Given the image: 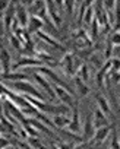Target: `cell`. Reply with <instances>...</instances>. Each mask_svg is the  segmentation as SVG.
<instances>
[{"instance_id":"f546056e","label":"cell","mask_w":120,"mask_h":149,"mask_svg":"<svg viewBox=\"0 0 120 149\" xmlns=\"http://www.w3.org/2000/svg\"><path fill=\"white\" fill-rule=\"evenodd\" d=\"M12 2H13V0H0V10H2V13L10 6Z\"/></svg>"},{"instance_id":"836d02e7","label":"cell","mask_w":120,"mask_h":149,"mask_svg":"<svg viewBox=\"0 0 120 149\" xmlns=\"http://www.w3.org/2000/svg\"><path fill=\"white\" fill-rule=\"evenodd\" d=\"M18 2H19V3H22L24 6H27V8H31V6L34 5L35 0H18Z\"/></svg>"},{"instance_id":"4dcf8cb0","label":"cell","mask_w":120,"mask_h":149,"mask_svg":"<svg viewBox=\"0 0 120 149\" xmlns=\"http://www.w3.org/2000/svg\"><path fill=\"white\" fill-rule=\"evenodd\" d=\"M111 64H113V70L114 72H120V58L119 57H113L111 58Z\"/></svg>"},{"instance_id":"3957f363","label":"cell","mask_w":120,"mask_h":149,"mask_svg":"<svg viewBox=\"0 0 120 149\" xmlns=\"http://www.w3.org/2000/svg\"><path fill=\"white\" fill-rule=\"evenodd\" d=\"M37 66H45V64L35 56H24L13 63L12 70H19L22 67H37Z\"/></svg>"},{"instance_id":"d4e9b609","label":"cell","mask_w":120,"mask_h":149,"mask_svg":"<svg viewBox=\"0 0 120 149\" xmlns=\"http://www.w3.org/2000/svg\"><path fill=\"white\" fill-rule=\"evenodd\" d=\"M103 3H104V8L108 12H114L116 5H117V0H103Z\"/></svg>"},{"instance_id":"603a6c76","label":"cell","mask_w":120,"mask_h":149,"mask_svg":"<svg viewBox=\"0 0 120 149\" xmlns=\"http://www.w3.org/2000/svg\"><path fill=\"white\" fill-rule=\"evenodd\" d=\"M65 8H66L68 13L72 16L75 13V9H76V0H65Z\"/></svg>"},{"instance_id":"5bb4252c","label":"cell","mask_w":120,"mask_h":149,"mask_svg":"<svg viewBox=\"0 0 120 149\" xmlns=\"http://www.w3.org/2000/svg\"><path fill=\"white\" fill-rule=\"evenodd\" d=\"M94 124L95 127H101V126H108V118H107V114L101 110V108H95L94 111Z\"/></svg>"},{"instance_id":"8992f818","label":"cell","mask_w":120,"mask_h":149,"mask_svg":"<svg viewBox=\"0 0 120 149\" xmlns=\"http://www.w3.org/2000/svg\"><path fill=\"white\" fill-rule=\"evenodd\" d=\"M37 38L38 40H41L43 42H45V44H48V45H51V47H54V48H57V50H60V51H66L65 50V47L60 44L57 40H54L47 31H43V29H40V31H37Z\"/></svg>"},{"instance_id":"f1b7e54d","label":"cell","mask_w":120,"mask_h":149,"mask_svg":"<svg viewBox=\"0 0 120 149\" xmlns=\"http://www.w3.org/2000/svg\"><path fill=\"white\" fill-rule=\"evenodd\" d=\"M6 146H8V148H13V146H12V142L9 140V137L6 139V136H5V134H2V139H0V148L5 149Z\"/></svg>"},{"instance_id":"277c9868","label":"cell","mask_w":120,"mask_h":149,"mask_svg":"<svg viewBox=\"0 0 120 149\" xmlns=\"http://www.w3.org/2000/svg\"><path fill=\"white\" fill-rule=\"evenodd\" d=\"M34 79H35V82L48 94V98H50V101H53L54 98H57V95H56V91H54V86H51L50 85V82L47 81V78H45V74H43V73H40V72H34Z\"/></svg>"},{"instance_id":"ba28073f","label":"cell","mask_w":120,"mask_h":149,"mask_svg":"<svg viewBox=\"0 0 120 149\" xmlns=\"http://www.w3.org/2000/svg\"><path fill=\"white\" fill-rule=\"evenodd\" d=\"M95 130H97V127H95V124H94V116H89V114H88L87 118H85V123H84V132H82V137L85 139V142H88L89 139L94 137Z\"/></svg>"},{"instance_id":"30bf717a","label":"cell","mask_w":120,"mask_h":149,"mask_svg":"<svg viewBox=\"0 0 120 149\" xmlns=\"http://www.w3.org/2000/svg\"><path fill=\"white\" fill-rule=\"evenodd\" d=\"M0 61H2V73L12 72L13 64H12V60H10V54L5 48V45H2V50H0Z\"/></svg>"},{"instance_id":"cb8c5ba5","label":"cell","mask_w":120,"mask_h":149,"mask_svg":"<svg viewBox=\"0 0 120 149\" xmlns=\"http://www.w3.org/2000/svg\"><path fill=\"white\" fill-rule=\"evenodd\" d=\"M113 47H114V44L111 42V40H110V37H108V40H107V42H105V51H104V57H105L107 60L111 58V50H113Z\"/></svg>"},{"instance_id":"e0dca14e","label":"cell","mask_w":120,"mask_h":149,"mask_svg":"<svg viewBox=\"0 0 120 149\" xmlns=\"http://www.w3.org/2000/svg\"><path fill=\"white\" fill-rule=\"evenodd\" d=\"M95 101H97L98 108H101L105 114H110L111 108H110V104H108V101H107L105 97H103L101 94H95Z\"/></svg>"},{"instance_id":"8d00e7d4","label":"cell","mask_w":120,"mask_h":149,"mask_svg":"<svg viewBox=\"0 0 120 149\" xmlns=\"http://www.w3.org/2000/svg\"><path fill=\"white\" fill-rule=\"evenodd\" d=\"M119 104H120V94H119Z\"/></svg>"},{"instance_id":"52a82bcc","label":"cell","mask_w":120,"mask_h":149,"mask_svg":"<svg viewBox=\"0 0 120 149\" xmlns=\"http://www.w3.org/2000/svg\"><path fill=\"white\" fill-rule=\"evenodd\" d=\"M111 130H113V129H111L110 126H101V127H97L95 134H94V137H92V146H98V145L104 143L105 139L108 137V134H110Z\"/></svg>"},{"instance_id":"9c48e42d","label":"cell","mask_w":120,"mask_h":149,"mask_svg":"<svg viewBox=\"0 0 120 149\" xmlns=\"http://www.w3.org/2000/svg\"><path fill=\"white\" fill-rule=\"evenodd\" d=\"M29 13H28V10H27V6H24L22 3H19L18 0H16V19H18V22L24 26V28H27L28 26V24H29Z\"/></svg>"},{"instance_id":"2e32d148","label":"cell","mask_w":120,"mask_h":149,"mask_svg":"<svg viewBox=\"0 0 120 149\" xmlns=\"http://www.w3.org/2000/svg\"><path fill=\"white\" fill-rule=\"evenodd\" d=\"M53 121L57 129H65V127H69L70 124V118L66 117V114H54Z\"/></svg>"},{"instance_id":"44dd1931","label":"cell","mask_w":120,"mask_h":149,"mask_svg":"<svg viewBox=\"0 0 120 149\" xmlns=\"http://www.w3.org/2000/svg\"><path fill=\"white\" fill-rule=\"evenodd\" d=\"M27 142H28L29 148H44V145H43V142H40L38 136H29L27 139Z\"/></svg>"},{"instance_id":"7402d4cb","label":"cell","mask_w":120,"mask_h":149,"mask_svg":"<svg viewBox=\"0 0 120 149\" xmlns=\"http://www.w3.org/2000/svg\"><path fill=\"white\" fill-rule=\"evenodd\" d=\"M76 74H78V76H81L87 84L89 82V72H88V66H87V64H82V67L78 70V73H76Z\"/></svg>"},{"instance_id":"6da1fadb","label":"cell","mask_w":120,"mask_h":149,"mask_svg":"<svg viewBox=\"0 0 120 149\" xmlns=\"http://www.w3.org/2000/svg\"><path fill=\"white\" fill-rule=\"evenodd\" d=\"M12 88H13V91H16L18 94H24V95H34V97H37V98H40V100H44V101H48L29 81H16V82H13L12 84Z\"/></svg>"},{"instance_id":"ac0fdd59","label":"cell","mask_w":120,"mask_h":149,"mask_svg":"<svg viewBox=\"0 0 120 149\" xmlns=\"http://www.w3.org/2000/svg\"><path fill=\"white\" fill-rule=\"evenodd\" d=\"M89 35H91V38H92V41H97L98 40V37H100V34H101V26H100V22H98V19L95 18L94 21H92V24L89 25Z\"/></svg>"},{"instance_id":"7a4b0ae2","label":"cell","mask_w":120,"mask_h":149,"mask_svg":"<svg viewBox=\"0 0 120 149\" xmlns=\"http://www.w3.org/2000/svg\"><path fill=\"white\" fill-rule=\"evenodd\" d=\"M59 67L63 69V73L69 78H75L78 69H76V61H75V56L73 54H65V57L62 58V61L59 63Z\"/></svg>"},{"instance_id":"ffe728a7","label":"cell","mask_w":120,"mask_h":149,"mask_svg":"<svg viewBox=\"0 0 120 149\" xmlns=\"http://www.w3.org/2000/svg\"><path fill=\"white\" fill-rule=\"evenodd\" d=\"M9 41H10V44H12V47L15 48V50H24V41L19 38V37H16L15 34H10L9 35Z\"/></svg>"},{"instance_id":"d6a6232c","label":"cell","mask_w":120,"mask_h":149,"mask_svg":"<svg viewBox=\"0 0 120 149\" xmlns=\"http://www.w3.org/2000/svg\"><path fill=\"white\" fill-rule=\"evenodd\" d=\"M94 5H95V0H84L81 6H84V8H91V6H94Z\"/></svg>"},{"instance_id":"9a60e30c","label":"cell","mask_w":120,"mask_h":149,"mask_svg":"<svg viewBox=\"0 0 120 149\" xmlns=\"http://www.w3.org/2000/svg\"><path fill=\"white\" fill-rule=\"evenodd\" d=\"M75 79V85H76V88H78V95L79 97H87V95H89V86L87 85V82L81 78V76H78V74H76V76L73 78Z\"/></svg>"},{"instance_id":"8fae6325","label":"cell","mask_w":120,"mask_h":149,"mask_svg":"<svg viewBox=\"0 0 120 149\" xmlns=\"http://www.w3.org/2000/svg\"><path fill=\"white\" fill-rule=\"evenodd\" d=\"M28 32L32 35V34H37V31L40 29H44V19L37 16V15H31L29 16V24L27 26Z\"/></svg>"},{"instance_id":"5b68a950","label":"cell","mask_w":120,"mask_h":149,"mask_svg":"<svg viewBox=\"0 0 120 149\" xmlns=\"http://www.w3.org/2000/svg\"><path fill=\"white\" fill-rule=\"evenodd\" d=\"M54 91H56V95H57V98H59L60 102H65V104H68L69 107H73V105H75V95H72V94H70L69 91H66L63 86L54 84Z\"/></svg>"},{"instance_id":"484cf974","label":"cell","mask_w":120,"mask_h":149,"mask_svg":"<svg viewBox=\"0 0 120 149\" xmlns=\"http://www.w3.org/2000/svg\"><path fill=\"white\" fill-rule=\"evenodd\" d=\"M89 63H92L97 69H101V67H103V63H101V58H100L98 54H92V56L89 57Z\"/></svg>"},{"instance_id":"7c38bea8","label":"cell","mask_w":120,"mask_h":149,"mask_svg":"<svg viewBox=\"0 0 120 149\" xmlns=\"http://www.w3.org/2000/svg\"><path fill=\"white\" fill-rule=\"evenodd\" d=\"M69 130H70V132H75V133H79V130H81V117H79V108H78V105H76V104L72 107V118H70Z\"/></svg>"},{"instance_id":"4fadbf2b","label":"cell","mask_w":120,"mask_h":149,"mask_svg":"<svg viewBox=\"0 0 120 149\" xmlns=\"http://www.w3.org/2000/svg\"><path fill=\"white\" fill-rule=\"evenodd\" d=\"M2 81H10V82H16V81H28V74L27 73H21L18 70H12L9 73H2Z\"/></svg>"},{"instance_id":"e575fe53","label":"cell","mask_w":120,"mask_h":149,"mask_svg":"<svg viewBox=\"0 0 120 149\" xmlns=\"http://www.w3.org/2000/svg\"><path fill=\"white\" fill-rule=\"evenodd\" d=\"M82 2H84V0H76V10H78V8L82 5Z\"/></svg>"},{"instance_id":"1f68e13d","label":"cell","mask_w":120,"mask_h":149,"mask_svg":"<svg viewBox=\"0 0 120 149\" xmlns=\"http://www.w3.org/2000/svg\"><path fill=\"white\" fill-rule=\"evenodd\" d=\"M54 2H56V6L60 12L65 10V0H54Z\"/></svg>"},{"instance_id":"83f0119b","label":"cell","mask_w":120,"mask_h":149,"mask_svg":"<svg viewBox=\"0 0 120 149\" xmlns=\"http://www.w3.org/2000/svg\"><path fill=\"white\" fill-rule=\"evenodd\" d=\"M113 140H111V148H120V142H119V137H117V132H116V127L113 126Z\"/></svg>"},{"instance_id":"4316f807","label":"cell","mask_w":120,"mask_h":149,"mask_svg":"<svg viewBox=\"0 0 120 149\" xmlns=\"http://www.w3.org/2000/svg\"><path fill=\"white\" fill-rule=\"evenodd\" d=\"M110 40H111V42L114 45H120V31H116L114 29V32L110 34Z\"/></svg>"},{"instance_id":"d590c367","label":"cell","mask_w":120,"mask_h":149,"mask_svg":"<svg viewBox=\"0 0 120 149\" xmlns=\"http://www.w3.org/2000/svg\"><path fill=\"white\" fill-rule=\"evenodd\" d=\"M53 2H54V0H45V3H47V5H48V3H53Z\"/></svg>"},{"instance_id":"d6986e66","label":"cell","mask_w":120,"mask_h":149,"mask_svg":"<svg viewBox=\"0 0 120 149\" xmlns=\"http://www.w3.org/2000/svg\"><path fill=\"white\" fill-rule=\"evenodd\" d=\"M94 19H95V9H94V6L87 8V10H85V13H84V18H82V22H84L87 26H89Z\"/></svg>"}]
</instances>
